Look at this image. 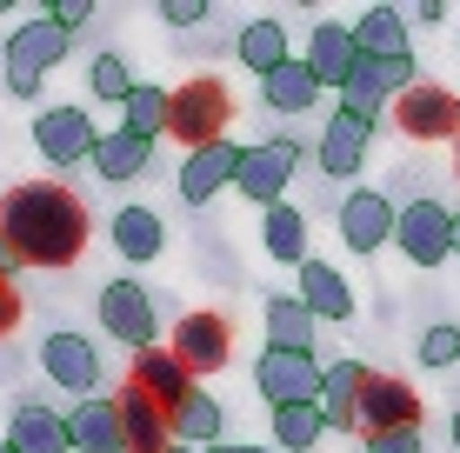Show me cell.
I'll use <instances>...</instances> for the list:
<instances>
[{
    "mask_svg": "<svg viewBox=\"0 0 460 453\" xmlns=\"http://www.w3.org/2000/svg\"><path fill=\"white\" fill-rule=\"evenodd\" d=\"M7 453H74L67 440V414L54 407H21L7 427Z\"/></svg>",
    "mask_w": 460,
    "mask_h": 453,
    "instance_id": "25",
    "label": "cell"
},
{
    "mask_svg": "<svg viewBox=\"0 0 460 453\" xmlns=\"http://www.w3.org/2000/svg\"><path fill=\"white\" fill-rule=\"evenodd\" d=\"M367 453H420V427H401V433H367Z\"/></svg>",
    "mask_w": 460,
    "mask_h": 453,
    "instance_id": "37",
    "label": "cell"
},
{
    "mask_svg": "<svg viewBox=\"0 0 460 453\" xmlns=\"http://www.w3.org/2000/svg\"><path fill=\"white\" fill-rule=\"evenodd\" d=\"M101 327L120 340V347H161V320H154V301L140 280H107L101 287Z\"/></svg>",
    "mask_w": 460,
    "mask_h": 453,
    "instance_id": "6",
    "label": "cell"
},
{
    "mask_svg": "<svg viewBox=\"0 0 460 453\" xmlns=\"http://www.w3.org/2000/svg\"><path fill=\"white\" fill-rule=\"evenodd\" d=\"M93 114L87 107H40L34 114V147L47 153L54 167H81V161H93Z\"/></svg>",
    "mask_w": 460,
    "mask_h": 453,
    "instance_id": "9",
    "label": "cell"
},
{
    "mask_svg": "<svg viewBox=\"0 0 460 453\" xmlns=\"http://www.w3.org/2000/svg\"><path fill=\"white\" fill-rule=\"evenodd\" d=\"M167 353L194 373V380H200V373H220V367L234 361V327L220 320V314H187L181 327H173V347Z\"/></svg>",
    "mask_w": 460,
    "mask_h": 453,
    "instance_id": "11",
    "label": "cell"
},
{
    "mask_svg": "<svg viewBox=\"0 0 460 453\" xmlns=\"http://www.w3.org/2000/svg\"><path fill=\"white\" fill-rule=\"evenodd\" d=\"M407 87H414V54H407V60H354V74H347V87H341V107L374 127L380 107L401 100Z\"/></svg>",
    "mask_w": 460,
    "mask_h": 453,
    "instance_id": "5",
    "label": "cell"
},
{
    "mask_svg": "<svg viewBox=\"0 0 460 453\" xmlns=\"http://www.w3.org/2000/svg\"><path fill=\"white\" fill-rule=\"evenodd\" d=\"M107 233H114V247H120V260H161V247H167V221L154 207H120L114 221H107Z\"/></svg>",
    "mask_w": 460,
    "mask_h": 453,
    "instance_id": "24",
    "label": "cell"
},
{
    "mask_svg": "<svg viewBox=\"0 0 460 453\" xmlns=\"http://www.w3.org/2000/svg\"><path fill=\"white\" fill-rule=\"evenodd\" d=\"M87 87L101 93V100H127V93H134V74H127V60H120V54H93Z\"/></svg>",
    "mask_w": 460,
    "mask_h": 453,
    "instance_id": "34",
    "label": "cell"
},
{
    "mask_svg": "<svg viewBox=\"0 0 460 453\" xmlns=\"http://www.w3.org/2000/svg\"><path fill=\"white\" fill-rule=\"evenodd\" d=\"M208 453H274V447H241V440H214Z\"/></svg>",
    "mask_w": 460,
    "mask_h": 453,
    "instance_id": "41",
    "label": "cell"
},
{
    "mask_svg": "<svg viewBox=\"0 0 460 453\" xmlns=\"http://www.w3.org/2000/svg\"><path fill=\"white\" fill-rule=\"evenodd\" d=\"M147 161H154V140H140L127 127H107L93 140V174H107V180H134Z\"/></svg>",
    "mask_w": 460,
    "mask_h": 453,
    "instance_id": "28",
    "label": "cell"
},
{
    "mask_svg": "<svg viewBox=\"0 0 460 453\" xmlns=\"http://www.w3.org/2000/svg\"><path fill=\"white\" fill-rule=\"evenodd\" d=\"M114 407H120V440L127 453H173V433H167V414L154 407L140 387H120L114 394Z\"/></svg>",
    "mask_w": 460,
    "mask_h": 453,
    "instance_id": "18",
    "label": "cell"
},
{
    "mask_svg": "<svg viewBox=\"0 0 460 453\" xmlns=\"http://www.w3.org/2000/svg\"><path fill=\"white\" fill-rule=\"evenodd\" d=\"M354 34H347L341 21H321L314 27V47H307V74L314 87H347V74H354Z\"/></svg>",
    "mask_w": 460,
    "mask_h": 453,
    "instance_id": "23",
    "label": "cell"
},
{
    "mask_svg": "<svg viewBox=\"0 0 460 453\" xmlns=\"http://www.w3.org/2000/svg\"><path fill=\"white\" fill-rule=\"evenodd\" d=\"M227 120H234V93L220 87L214 74H194L187 87H167V134L181 140L187 153L227 140Z\"/></svg>",
    "mask_w": 460,
    "mask_h": 453,
    "instance_id": "2",
    "label": "cell"
},
{
    "mask_svg": "<svg viewBox=\"0 0 460 453\" xmlns=\"http://www.w3.org/2000/svg\"><path fill=\"white\" fill-rule=\"evenodd\" d=\"M253 387H261L267 407H300V400L321 394V361H314V353L261 347V361H253Z\"/></svg>",
    "mask_w": 460,
    "mask_h": 453,
    "instance_id": "8",
    "label": "cell"
},
{
    "mask_svg": "<svg viewBox=\"0 0 460 453\" xmlns=\"http://www.w3.org/2000/svg\"><path fill=\"white\" fill-rule=\"evenodd\" d=\"M127 387H140V394H147L154 407L167 414L173 400H187L200 380H194V373H187L181 361H173L167 347H140V353H134V373H127Z\"/></svg>",
    "mask_w": 460,
    "mask_h": 453,
    "instance_id": "16",
    "label": "cell"
},
{
    "mask_svg": "<svg viewBox=\"0 0 460 453\" xmlns=\"http://www.w3.org/2000/svg\"><path fill=\"white\" fill-rule=\"evenodd\" d=\"M67 440H74V453H127L120 407H114V400H101V394H87L81 407L67 414Z\"/></svg>",
    "mask_w": 460,
    "mask_h": 453,
    "instance_id": "19",
    "label": "cell"
},
{
    "mask_svg": "<svg viewBox=\"0 0 460 453\" xmlns=\"http://www.w3.org/2000/svg\"><path fill=\"white\" fill-rule=\"evenodd\" d=\"M13 274H21V254H13L7 233H0V280H13Z\"/></svg>",
    "mask_w": 460,
    "mask_h": 453,
    "instance_id": "40",
    "label": "cell"
},
{
    "mask_svg": "<svg viewBox=\"0 0 460 453\" xmlns=\"http://www.w3.org/2000/svg\"><path fill=\"white\" fill-rule=\"evenodd\" d=\"M220 427H227V414H220V400L208 394V387H194L187 400H173V407H167V433H173V447H200V453H208Z\"/></svg>",
    "mask_w": 460,
    "mask_h": 453,
    "instance_id": "20",
    "label": "cell"
},
{
    "mask_svg": "<svg viewBox=\"0 0 460 453\" xmlns=\"http://www.w3.org/2000/svg\"><path fill=\"white\" fill-rule=\"evenodd\" d=\"M420 361L427 367H454L460 361V327H427L420 334Z\"/></svg>",
    "mask_w": 460,
    "mask_h": 453,
    "instance_id": "35",
    "label": "cell"
},
{
    "mask_svg": "<svg viewBox=\"0 0 460 453\" xmlns=\"http://www.w3.org/2000/svg\"><path fill=\"white\" fill-rule=\"evenodd\" d=\"M420 427V394L414 380H394V373H367L354 400V433H401Z\"/></svg>",
    "mask_w": 460,
    "mask_h": 453,
    "instance_id": "4",
    "label": "cell"
},
{
    "mask_svg": "<svg viewBox=\"0 0 460 453\" xmlns=\"http://www.w3.org/2000/svg\"><path fill=\"white\" fill-rule=\"evenodd\" d=\"M60 54H67V34H60L54 21H27L7 34V54H0V67H7V93H21V100H34L40 81L60 67Z\"/></svg>",
    "mask_w": 460,
    "mask_h": 453,
    "instance_id": "3",
    "label": "cell"
},
{
    "mask_svg": "<svg viewBox=\"0 0 460 453\" xmlns=\"http://www.w3.org/2000/svg\"><path fill=\"white\" fill-rule=\"evenodd\" d=\"M261 240L274 260H288V267H300L307 260V213L288 207V200H274V207H261Z\"/></svg>",
    "mask_w": 460,
    "mask_h": 453,
    "instance_id": "29",
    "label": "cell"
},
{
    "mask_svg": "<svg viewBox=\"0 0 460 453\" xmlns=\"http://www.w3.org/2000/svg\"><path fill=\"white\" fill-rule=\"evenodd\" d=\"M454 100H460V93H454Z\"/></svg>",
    "mask_w": 460,
    "mask_h": 453,
    "instance_id": "47",
    "label": "cell"
},
{
    "mask_svg": "<svg viewBox=\"0 0 460 453\" xmlns=\"http://www.w3.org/2000/svg\"><path fill=\"white\" fill-rule=\"evenodd\" d=\"M120 127L127 134H140V140H161L167 134V87H140L134 81V93H127V100H120Z\"/></svg>",
    "mask_w": 460,
    "mask_h": 453,
    "instance_id": "33",
    "label": "cell"
},
{
    "mask_svg": "<svg viewBox=\"0 0 460 453\" xmlns=\"http://www.w3.org/2000/svg\"><path fill=\"white\" fill-rule=\"evenodd\" d=\"M234 47H241V67H253V74L267 81V74L288 60V27H280V21H247Z\"/></svg>",
    "mask_w": 460,
    "mask_h": 453,
    "instance_id": "31",
    "label": "cell"
},
{
    "mask_svg": "<svg viewBox=\"0 0 460 453\" xmlns=\"http://www.w3.org/2000/svg\"><path fill=\"white\" fill-rule=\"evenodd\" d=\"M40 367H47L54 387H67V394H81V400L101 387V353H93L87 334H47L40 340Z\"/></svg>",
    "mask_w": 460,
    "mask_h": 453,
    "instance_id": "13",
    "label": "cell"
},
{
    "mask_svg": "<svg viewBox=\"0 0 460 453\" xmlns=\"http://www.w3.org/2000/svg\"><path fill=\"white\" fill-rule=\"evenodd\" d=\"M447 221H454V207L414 200V207L394 213V240H401V254L414 260V267H440V260H447Z\"/></svg>",
    "mask_w": 460,
    "mask_h": 453,
    "instance_id": "12",
    "label": "cell"
},
{
    "mask_svg": "<svg viewBox=\"0 0 460 453\" xmlns=\"http://www.w3.org/2000/svg\"><path fill=\"white\" fill-rule=\"evenodd\" d=\"M267 107L274 114H307L314 100H321V87H314V74H307V60H280L274 74H267Z\"/></svg>",
    "mask_w": 460,
    "mask_h": 453,
    "instance_id": "30",
    "label": "cell"
},
{
    "mask_svg": "<svg viewBox=\"0 0 460 453\" xmlns=\"http://www.w3.org/2000/svg\"><path fill=\"white\" fill-rule=\"evenodd\" d=\"M0 453H7V440H0Z\"/></svg>",
    "mask_w": 460,
    "mask_h": 453,
    "instance_id": "46",
    "label": "cell"
},
{
    "mask_svg": "<svg viewBox=\"0 0 460 453\" xmlns=\"http://www.w3.org/2000/svg\"><path fill=\"white\" fill-rule=\"evenodd\" d=\"M454 174H460V147H454Z\"/></svg>",
    "mask_w": 460,
    "mask_h": 453,
    "instance_id": "44",
    "label": "cell"
},
{
    "mask_svg": "<svg viewBox=\"0 0 460 453\" xmlns=\"http://www.w3.org/2000/svg\"><path fill=\"white\" fill-rule=\"evenodd\" d=\"M347 34H354V54L360 60H407V21L394 7H367Z\"/></svg>",
    "mask_w": 460,
    "mask_h": 453,
    "instance_id": "26",
    "label": "cell"
},
{
    "mask_svg": "<svg viewBox=\"0 0 460 453\" xmlns=\"http://www.w3.org/2000/svg\"><path fill=\"white\" fill-rule=\"evenodd\" d=\"M234 167H241V147H234V140L194 147V153L181 161V200H187V207H208L220 187H234Z\"/></svg>",
    "mask_w": 460,
    "mask_h": 453,
    "instance_id": "14",
    "label": "cell"
},
{
    "mask_svg": "<svg viewBox=\"0 0 460 453\" xmlns=\"http://www.w3.org/2000/svg\"><path fill=\"white\" fill-rule=\"evenodd\" d=\"M394 127L407 140H447V134H460V100L434 81H414L394 100Z\"/></svg>",
    "mask_w": 460,
    "mask_h": 453,
    "instance_id": "10",
    "label": "cell"
},
{
    "mask_svg": "<svg viewBox=\"0 0 460 453\" xmlns=\"http://www.w3.org/2000/svg\"><path fill=\"white\" fill-rule=\"evenodd\" d=\"M454 447H460V414H454Z\"/></svg>",
    "mask_w": 460,
    "mask_h": 453,
    "instance_id": "43",
    "label": "cell"
},
{
    "mask_svg": "<svg viewBox=\"0 0 460 453\" xmlns=\"http://www.w3.org/2000/svg\"><path fill=\"white\" fill-rule=\"evenodd\" d=\"M314 340H321V320H314L294 293H274V301H267V347H280V353H314Z\"/></svg>",
    "mask_w": 460,
    "mask_h": 453,
    "instance_id": "27",
    "label": "cell"
},
{
    "mask_svg": "<svg viewBox=\"0 0 460 453\" xmlns=\"http://www.w3.org/2000/svg\"><path fill=\"white\" fill-rule=\"evenodd\" d=\"M0 233L21 267H74L87 254V207L60 180H21L0 200Z\"/></svg>",
    "mask_w": 460,
    "mask_h": 453,
    "instance_id": "1",
    "label": "cell"
},
{
    "mask_svg": "<svg viewBox=\"0 0 460 453\" xmlns=\"http://www.w3.org/2000/svg\"><path fill=\"white\" fill-rule=\"evenodd\" d=\"M13 327H21V287H13V280H0V340H7Z\"/></svg>",
    "mask_w": 460,
    "mask_h": 453,
    "instance_id": "38",
    "label": "cell"
},
{
    "mask_svg": "<svg viewBox=\"0 0 460 453\" xmlns=\"http://www.w3.org/2000/svg\"><path fill=\"white\" fill-rule=\"evenodd\" d=\"M173 453H200V447H173Z\"/></svg>",
    "mask_w": 460,
    "mask_h": 453,
    "instance_id": "45",
    "label": "cell"
},
{
    "mask_svg": "<svg viewBox=\"0 0 460 453\" xmlns=\"http://www.w3.org/2000/svg\"><path fill=\"white\" fill-rule=\"evenodd\" d=\"M447 254H460V213L447 221Z\"/></svg>",
    "mask_w": 460,
    "mask_h": 453,
    "instance_id": "42",
    "label": "cell"
},
{
    "mask_svg": "<svg viewBox=\"0 0 460 453\" xmlns=\"http://www.w3.org/2000/svg\"><path fill=\"white\" fill-rule=\"evenodd\" d=\"M341 240L354 247V254H374V247L394 240V207L380 194H347L341 207Z\"/></svg>",
    "mask_w": 460,
    "mask_h": 453,
    "instance_id": "21",
    "label": "cell"
},
{
    "mask_svg": "<svg viewBox=\"0 0 460 453\" xmlns=\"http://www.w3.org/2000/svg\"><path fill=\"white\" fill-rule=\"evenodd\" d=\"M300 293H294V301L300 307H307V314L314 320H354V287H347V274L341 267H327V260H300Z\"/></svg>",
    "mask_w": 460,
    "mask_h": 453,
    "instance_id": "15",
    "label": "cell"
},
{
    "mask_svg": "<svg viewBox=\"0 0 460 453\" xmlns=\"http://www.w3.org/2000/svg\"><path fill=\"white\" fill-rule=\"evenodd\" d=\"M87 13H93V0H47V21H54L60 34H74V27H87Z\"/></svg>",
    "mask_w": 460,
    "mask_h": 453,
    "instance_id": "36",
    "label": "cell"
},
{
    "mask_svg": "<svg viewBox=\"0 0 460 453\" xmlns=\"http://www.w3.org/2000/svg\"><path fill=\"white\" fill-rule=\"evenodd\" d=\"M300 167V140H261V147H241V167H234V187L253 200V207H274L288 194Z\"/></svg>",
    "mask_w": 460,
    "mask_h": 453,
    "instance_id": "7",
    "label": "cell"
},
{
    "mask_svg": "<svg viewBox=\"0 0 460 453\" xmlns=\"http://www.w3.org/2000/svg\"><path fill=\"white\" fill-rule=\"evenodd\" d=\"M367 140H374V127L360 114H327V127H321V174H334V180H347V174H360V161H367Z\"/></svg>",
    "mask_w": 460,
    "mask_h": 453,
    "instance_id": "17",
    "label": "cell"
},
{
    "mask_svg": "<svg viewBox=\"0 0 460 453\" xmlns=\"http://www.w3.org/2000/svg\"><path fill=\"white\" fill-rule=\"evenodd\" d=\"M161 13H167V27H194L200 13H208V0H167Z\"/></svg>",
    "mask_w": 460,
    "mask_h": 453,
    "instance_id": "39",
    "label": "cell"
},
{
    "mask_svg": "<svg viewBox=\"0 0 460 453\" xmlns=\"http://www.w3.org/2000/svg\"><path fill=\"white\" fill-rule=\"evenodd\" d=\"M321 433H327L321 400H300V407H274V447L307 453V447H321Z\"/></svg>",
    "mask_w": 460,
    "mask_h": 453,
    "instance_id": "32",
    "label": "cell"
},
{
    "mask_svg": "<svg viewBox=\"0 0 460 453\" xmlns=\"http://www.w3.org/2000/svg\"><path fill=\"white\" fill-rule=\"evenodd\" d=\"M360 380H367V367L360 361H327L321 367V414H327V433H354V400H360Z\"/></svg>",
    "mask_w": 460,
    "mask_h": 453,
    "instance_id": "22",
    "label": "cell"
}]
</instances>
